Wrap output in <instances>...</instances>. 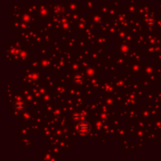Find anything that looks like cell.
Masks as SVG:
<instances>
[{
  "label": "cell",
  "mask_w": 161,
  "mask_h": 161,
  "mask_svg": "<svg viewBox=\"0 0 161 161\" xmlns=\"http://www.w3.org/2000/svg\"><path fill=\"white\" fill-rule=\"evenodd\" d=\"M89 127H90V126H89L87 122H82V124L78 125V131H79L80 133H86V132H88Z\"/></svg>",
  "instance_id": "cell-1"
}]
</instances>
